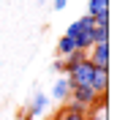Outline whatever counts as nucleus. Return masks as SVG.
I'll return each mask as SVG.
<instances>
[{
	"mask_svg": "<svg viewBox=\"0 0 128 120\" xmlns=\"http://www.w3.org/2000/svg\"><path fill=\"white\" fill-rule=\"evenodd\" d=\"M71 87H74V85H71V79H68V76H57V79H54V85H52V101H60V104H66V101H68V98H71Z\"/></svg>",
	"mask_w": 128,
	"mask_h": 120,
	"instance_id": "4",
	"label": "nucleus"
},
{
	"mask_svg": "<svg viewBox=\"0 0 128 120\" xmlns=\"http://www.w3.org/2000/svg\"><path fill=\"white\" fill-rule=\"evenodd\" d=\"M93 44H109V25H96L93 27Z\"/></svg>",
	"mask_w": 128,
	"mask_h": 120,
	"instance_id": "10",
	"label": "nucleus"
},
{
	"mask_svg": "<svg viewBox=\"0 0 128 120\" xmlns=\"http://www.w3.org/2000/svg\"><path fill=\"white\" fill-rule=\"evenodd\" d=\"M57 120H84V112H74V109H63L60 115H57Z\"/></svg>",
	"mask_w": 128,
	"mask_h": 120,
	"instance_id": "11",
	"label": "nucleus"
},
{
	"mask_svg": "<svg viewBox=\"0 0 128 120\" xmlns=\"http://www.w3.org/2000/svg\"><path fill=\"white\" fill-rule=\"evenodd\" d=\"M93 71H96V66L90 63V60H82L74 71L68 74V79H71V85L76 87V85H87L90 87V79H93Z\"/></svg>",
	"mask_w": 128,
	"mask_h": 120,
	"instance_id": "2",
	"label": "nucleus"
},
{
	"mask_svg": "<svg viewBox=\"0 0 128 120\" xmlns=\"http://www.w3.org/2000/svg\"><path fill=\"white\" fill-rule=\"evenodd\" d=\"M54 52H57V57H66V55L76 52V44H74V41H71L68 36H63V38L57 41V49H54Z\"/></svg>",
	"mask_w": 128,
	"mask_h": 120,
	"instance_id": "9",
	"label": "nucleus"
},
{
	"mask_svg": "<svg viewBox=\"0 0 128 120\" xmlns=\"http://www.w3.org/2000/svg\"><path fill=\"white\" fill-rule=\"evenodd\" d=\"M87 60L96 68H109V44H93V49L87 52Z\"/></svg>",
	"mask_w": 128,
	"mask_h": 120,
	"instance_id": "5",
	"label": "nucleus"
},
{
	"mask_svg": "<svg viewBox=\"0 0 128 120\" xmlns=\"http://www.w3.org/2000/svg\"><path fill=\"white\" fill-rule=\"evenodd\" d=\"M66 6H68V0H52V8H54V11H63Z\"/></svg>",
	"mask_w": 128,
	"mask_h": 120,
	"instance_id": "13",
	"label": "nucleus"
},
{
	"mask_svg": "<svg viewBox=\"0 0 128 120\" xmlns=\"http://www.w3.org/2000/svg\"><path fill=\"white\" fill-rule=\"evenodd\" d=\"M90 87H93L96 96H106V90H109V68H96L93 79H90Z\"/></svg>",
	"mask_w": 128,
	"mask_h": 120,
	"instance_id": "6",
	"label": "nucleus"
},
{
	"mask_svg": "<svg viewBox=\"0 0 128 120\" xmlns=\"http://www.w3.org/2000/svg\"><path fill=\"white\" fill-rule=\"evenodd\" d=\"M96 93H93V87H87V85H76V87H71V98L68 101H74V104H79L82 109H90L93 104H96Z\"/></svg>",
	"mask_w": 128,
	"mask_h": 120,
	"instance_id": "3",
	"label": "nucleus"
},
{
	"mask_svg": "<svg viewBox=\"0 0 128 120\" xmlns=\"http://www.w3.org/2000/svg\"><path fill=\"white\" fill-rule=\"evenodd\" d=\"M109 11V0H87V17H98Z\"/></svg>",
	"mask_w": 128,
	"mask_h": 120,
	"instance_id": "8",
	"label": "nucleus"
},
{
	"mask_svg": "<svg viewBox=\"0 0 128 120\" xmlns=\"http://www.w3.org/2000/svg\"><path fill=\"white\" fill-rule=\"evenodd\" d=\"M106 101H109L106 96H98L96 104L84 112V120H109V115H106Z\"/></svg>",
	"mask_w": 128,
	"mask_h": 120,
	"instance_id": "7",
	"label": "nucleus"
},
{
	"mask_svg": "<svg viewBox=\"0 0 128 120\" xmlns=\"http://www.w3.org/2000/svg\"><path fill=\"white\" fill-rule=\"evenodd\" d=\"M52 68H54V71L60 74V76H66V68H63V60H60V57H57V60L52 63Z\"/></svg>",
	"mask_w": 128,
	"mask_h": 120,
	"instance_id": "12",
	"label": "nucleus"
},
{
	"mask_svg": "<svg viewBox=\"0 0 128 120\" xmlns=\"http://www.w3.org/2000/svg\"><path fill=\"white\" fill-rule=\"evenodd\" d=\"M49 104H52V98L46 96V93H33L30 101H27V109L22 112V120H36V117H41V115L49 109Z\"/></svg>",
	"mask_w": 128,
	"mask_h": 120,
	"instance_id": "1",
	"label": "nucleus"
}]
</instances>
